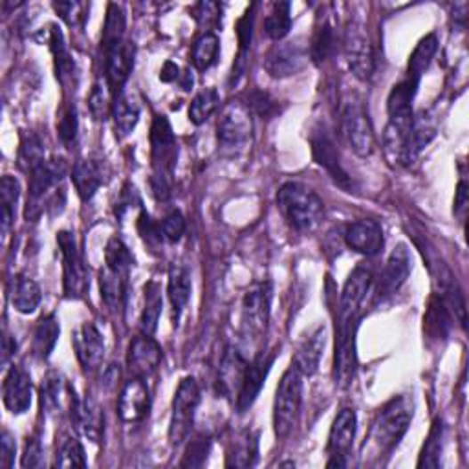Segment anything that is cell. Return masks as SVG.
Returning a JSON list of instances; mask_svg holds the SVG:
<instances>
[{
    "instance_id": "obj_1",
    "label": "cell",
    "mask_w": 469,
    "mask_h": 469,
    "mask_svg": "<svg viewBox=\"0 0 469 469\" xmlns=\"http://www.w3.org/2000/svg\"><path fill=\"white\" fill-rule=\"evenodd\" d=\"M277 207L297 233L316 231L325 216V204L301 182H287L277 191Z\"/></svg>"
},
{
    "instance_id": "obj_2",
    "label": "cell",
    "mask_w": 469,
    "mask_h": 469,
    "mask_svg": "<svg viewBox=\"0 0 469 469\" xmlns=\"http://www.w3.org/2000/svg\"><path fill=\"white\" fill-rule=\"evenodd\" d=\"M415 416V401L409 394H400L392 398L380 411L378 418L374 420L367 449H372L374 455L391 453L400 441L408 433Z\"/></svg>"
},
{
    "instance_id": "obj_3",
    "label": "cell",
    "mask_w": 469,
    "mask_h": 469,
    "mask_svg": "<svg viewBox=\"0 0 469 469\" xmlns=\"http://www.w3.org/2000/svg\"><path fill=\"white\" fill-rule=\"evenodd\" d=\"M303 401V374L292 365L280 378L273 400V431L277 439H287L294 431Z\"/></svg>"
},
{
    "instance_id": "obj_4",
    "label": "cell",
    "mask_w": 469,
    "mask_h": 469,
    "mask_svg": "<svg viewBox=\"0 0 469 469\" xmlns=\"http://www.w3.org/2000/svg\"><path fill=\"white\" fill-rule=\"evenodd\" d=\"M200 403V387L193 376H187L180 382L171 409V422H169V442L173 448L182 446L190 439L195 415Z\"/></svg>"
},
{
    "instance_id": "obj_5",
    "label": "cell",
    "mask_w": 469,
    "mask_h": 469,
    "mask_svg": "<svg viewBox=\"0 0 469 469\" xmlns=\"http://www.w3.org/2000/svg\"><path fill=\"white\" fill-rule=\"evenodd\" d=\"M361 316L337 318L336 323V354H334V382L337 387L352 385L358 368L356 334Z\"/></svg>"
},
{
    "instance_id": "obj_6",
    "label": "cell",
    "mask_w": 469,
    "mask_h": 469,
    "mask_svg": "<svg viewBox=\"0 0 469 469\" xmlns=\"http://www.w3.org/2000/svg\"><path fill=\"white\" fill-rule=\"evenodd\" d=\"M341 134L349 143V147L367 158L374 152L376 138H374L372 121L365 109V103L360 98H351L343 103L341 109Z\"/></svg>"
},
{
    "instance_id": "obj_7",
    "label": "cell",
    "mask_w": 469,
    "mask_h": 469,
    "mask_svg": "<svg viewBox=\"0 0 469 469\" xmlns=\"http://www.w3.org/2000/svg\"><path fill=\"white\" fill-rule=\"evenodd\" d=\"M254 117L247 105L231 101L228 103L221 117L216 121V140L226 150H242L252 142Z\"/></svg>"
},
{
    "instance_id": "obj_8",
    "label": "cell",
    "mask_w": 469,
    "mask_h": 469,
    "mask_svg": "<svg viewBox=\"0 0 469 469\" xmlns=\"http://www.w3.org/2000/svg\"><path fill=\"white\" fill-rule=\"evenodd\" d=\"M150 154H152V176L171 182L176 166V136L166 116H154L150 125Z\"/></svg>"
},
{
    "instance_id": "obj_9",
    "label": "cell",
    "mask_w": 469,
    "mask_h": 469,
    "mask_svg": "<svg viewBox=\"0 0 469 469\" xmlns=\"http://www.w3.org/2000/svg\"><path fill=\"white\" fill-rule=\"evenodd\" d=\"M57 246L62 257V285H65V295L69 299H83L88 290V277L74 233L59 231Z\"/></svg>"
},
{
    "instance_id": "obj_10",
    "label": "cell",
    "mask_w": 469,
    "mask_h": 469,
    "mask_svg": "<svg viewBox=\"0 0 469 469\" xmlns=\"http://www.w3.org/2000/svg\"><path fill=\"white\" fill-rule=\"evenodd\" d=\"M343 52H345L351 72L358 79L368 81L374 74V69H376V61H374V50L363 22H349L345 29V37H343Z\"/></svg>"
},
{
    "instance_id": "obj_11",
    "label": "cell",
    "mask_w": 469,
    "mask_h": 469,
    "mask_svg": "<svg viewBox=\"0 0 469 469\" xmlns=\"http://www.w3.org/2000/svg\"><path fill=\"white\" fill-rule=\"evenodd\" d=\"M67 174V164L65 160H46L43 166H39L34 173H29V185H28V206H26V218L28 221H36L44 211L43 200L48 197V193Z\"/></svg>"
},
{
    "instance_id": "obj_12",
    "label": "cell",
    "mask_w": 469,
    "mask_h": 469,
    "mask_svg": "<svg viewBox=\"0 0 469 469\" xmlns=\"http://www.w3.org/2000/svg\"><path fill=\"white\" fill-rule=\"evenodd\" d=\"M308 46L303 43V39H294L275 44L266 53L263 65L271 77L285 79L299 74L308 65Z\"/></svg>"
},
{
    "instance_id": "obj_13",
    "label": "cell",
    "mask_w": 469,
    "mask_h": 469,
    "mask_svg": "<svg viewBox=\"0 0 469 469\" xmlns=\"http://www.w3.org/2000/svg\"><path fill=\"white\" fill-rule=\"evenodd\" d=\"M310 145H311V156H314L316 164L321 166L332 176V180L341 187V190L351 193L354 190V183L349 173L341 166L339 150L336 147L332 134L325 127H318L310 136Z\"/></svg>"
},
{
    "instance_id": "obj_14",
    "label": "cell",
    "mask_w": 469,
    "mask_h": 469,
    "mask_svg": "<svg viewBox=\"0 0 469 469\" xmlns=\"http://www.w3.org/2000/svg\"><path fill=\"white\" fill-rule=\"evenodd\" d=\"M273 361H275V352H261L252 363H247L237 394L239 413H246L255 403V400L259 398L264 387V382L268 378Z\"/></svg>"
},
{
    "instance_id": "obj_15",
    "label": "cell",
    "mask_w": 469,
    "mask_h": 469,
    "mask_svg": "<svg viewBox=\"0 0 469 469\" xmlns=\"http://www.w3.org/2000/svg\"><path fill=\"white\" fill-rule=\"evenodd\" d=\"M72 345L79 365L85 372H93L103 365L105 341L93 323H83L72 336Z\"/></svg>"
},
{
    "instance_id": "obj_16",
    "label": "cell",
    "mask_w": 469,
    "mask_h": 469,
    "mask_svg": "<svg viewBox=\"0 0 469 469\" xmlns=\"http://www.w3.org/2000/svg\"><path fill=\"white\" fill-rule=\"evenodd\" d=\"M413 263H411V254L405 244H398L392 254L389 255L385 268L380 275L378 280V297H392L400 292V288L408 283V279L411 275Z\"/></svg>"
},
{
    "instance_id": "obj_17",
    "label": "cell",
    "mask_w": 469,
    "mask_h": 469,
    "mask_svg": "<svg viewBox=\"0 0 469 469\" xmlns=\"http://www.w3.org/2000/svg\"><path fill=\"white\" fill-rule=\"evenodd\" d=\"M271 297H273V288L268 280H264V283H255L246 292L242 301L244 323L252 332L261 334L266 330L271 311Z\"/></svg>"
},
{
    "instance_id": "obj_18",
    "label": "cell",
    "mask_w": 469,
    "mask_h": 469,
    "mask_svg": "<svg viewBox=\"0 0 469 469\" xmlns=\"http://www.w3.org/2000/svg\"><path fill=\"white\" fill-rule=\"evenodd\" d=\"M162 347L152 336L142 334L134 337L127 352V367L134 378H149L162 363Z\"/></svg>"
},
{
    "instance_id": "obj_19",
    "label": "cell",
    "mask_w": 469,
    "mask_h": 469,
    "mask_svg": "<svg viewBox=\"0 0 469 469\" xmlns=\"http://www.w3.org/2000/svg\"><path fill=\"white\" fill-rule=\"evenodd\" d=\"M105 53H107V85L117 96L119 92H123L125 83L129 81L134 70L136 48L134 43L125 39L105 50Z\"/></svg>"
},
{
    "instance_id": "obj_20",
    "label": "cell",
    "mask_w": 469,
    "mask_h": 469,
    "mask_svg": "<svg viewBox=\"0 0 469 469\" xmlns=\"http://www.w3.org/2000/svg\"><path fill=\"white\" fill-rule=\"evenodd\" d=\"M150 409V391L143 378H133L123 385L117 401V413L123 422H142Z\"/></svg>"
},
{
    "instance_id": "obj_21",
    "label": "cell",
    "mask_w": 469,
    "mask_h": 469,
    "mask_svg": "<svg viewBox=\"0 0 469 469\" xmlns=\"http://www.w3.org/2000/svg\"><path fill=\"white\" fill-rule=\"evenodd\" d=\"M31 396H34V385H31L29 374L20 367H12L3 382V400L6 409L12 415H24L29 405Z\"/></svg>"
},
{
    "instance_id": "obj_22",
    "label": "cell",
    "mask_w": 469,
    "mask_h": 469,
    "mask_svg": "<svg viewBox=\"0 0 469 469\" xmlns=\"http://www.w3.org/2000/svg\"><path fill=\"white\" fill-rule=\"evenodd\" d=\"M345 242L352 252L365 255V257H376L384 249V230L376 221L363 218L351 224L345 231Z\"/></svg>"
},
{
    "instance_id": "obj_23",
    "label": "cell",
    "mask_w": 469,
    "mask_h": 469,
    "mask_svg": "<svg viewBox=\"0 0 469 469\" xmlns=\"http://www.w3.org/2000/svg\"><path fill=\"white\" fill-rule=\"evenodd\" d=\"M372 285V275L367 268L358 266L347 279L345 287L339 297V316L337 318H352L361 316V306Z\"/></svg>"
},
{
    "instance_id": "obj_24",
    "label": "cell",
    "mask_w": 469,
    "mask_h": 469,
    "mask_svg": "<svg viewBox=\"0 0 469 469\" xmlns=\"http://www.w3.org/2000/svg\"><path fill=\"white\" fill-rule=\"evenodd\" d=\"M72 416L79 427V431L93 444H98L103 439L105 433V413L101 405L86 394L83 400H76L72 408Z\"/></svg>"
},
{
    "instance_id": "obj_25",
    "label": "cell",
    "mask_w": 469,
    "mask_h": 469,
    "mask_svg": "<svg viewBox=\"0 0 469 469\" xmlns=\"http://www.w3.org/2000/svg\"><path fill=\"white\" fill-rule=\"evenodd\" d=\"M247 361L242 356V352L237 347H228L221 367H218V376H216V392L222 394L224 398H233L239 394L244 372H246Z\"/></svg>"
},
{
    "instance_id": "obj_26",
    "label": "cell",
    "mask_w": 469,
    "mask_h": 469,
    "mask_svg": "<svg viewBox=\"0 0 469 469\" xmlns=\"http://www.w3.org/2000/svg\"><path fill=\"white\" fill-rule=\"evenodd\" d=\"M167 295L173 306V321L174 325L180 323L183 310L191 299V290H193V280H191V271L185 264L173 263L169 266L167 273Z\"/></svg>"
},
{
    "instance_id": "obj_27",
    "label": "cell",
    "mask_w": 469,
    "mask_h": 469,
    "mask_svg": "<svg viewBox=\"0 0 469 469\" xmlns=\"http://www.w3.org/2000/svg\"><path fill=\"white\" fill-rule=\"evenodd\" d=\"M358 429V416L354 409H341L330 427L328 453L330 457L345 458L354 444Z\"/></svg>"
},
{
    "instance_id": "obj_28",
    "label": "cell",
    "mask_w": 469,
    "mask_h": 469,
    "mask_svg": "<svg viewBox=\"0 0 469 469\" xmlns=\"http://www.w3.org/2000/svg\"><path fill=\"white\" fill-rule=\"evenodd\" d=\"M67 400H76L67 380L57 370H50L41 384V409L48 416L59 415L65 409Z\"/></svg>"
},
{
    "instance_id": "obj_29",
    "label": "cell",
    "mask_w": 469,
    "mask_h": 469,
    "mask_svg": "<svg viewBox=\"0 0 469 469\" xmlns=\"http://www.w3.org/2000/svg\"><path fill=\"white\" fill-rule=\"evenodd\" d=\"M325 347H327V328L323 325L318 327L316 332L308 339H304V343L295 352L292 365L303 374V376H314L319 368Z\"/></svg>"
},
{
    "instance_id": "obj_30",
    "label": "cell",
    "mask_w": 469,
    "mask_h": 469,
    "mask_svg": "<svg viewBox=\"0 0 469 469\" xmlns=\"http://www.w3.org/2000/svg\"><path fill=\"white\" fill-rule=\"evenodd\" d=\"M142 107L138 100L129 92H119L112 101V117L117 138H127L140 121Z\"/></svg>"
},
{
    "instance_id": "obj_31",
    "label": "cell",
    "mask_w": 469,
    "mask_h": 469,
    "mask_svg": "<svg viewBox=\"0 0 469 469\" xmlns=\"http://www.w3.org/2000/svg\"><path fill=\"white\" fill-rule=\"evenodd\" d=\"M48 44H50V50H52V55H53V65H55V74H57V79L62 83V85H69L70 81H74V76H76V62L67 48V43H65V36H62L61 28H57L55 24L50 26L48 29Z\"/></svg>"
},
{
    "instance_id": "obj_32",
    "label": "cell",
    "mask_w": 469,
    "mask_h": 469,
    "mask_svg": "<svg viewBox=\"0 0 469 469\" xmlns=\"http://www.w3.org/2000/svg\"><path fill=\"white\" fill-rule=\"evenodd\" d=\"M436 136V121L429 112H420L413 116L411 129L408 134V164L416 162L420 152L434 140Z\"/></svg>"
},
{
    "instance_id": "obj_33",
    "label": "cell",
    "mask_w": 469,
    "mask_h": 469,
    "mask_svg": "<svg viewBox=\"0 0 469 469\" xmlns=\"http://www.w3.org/2000/svg\"><path fill=\"white\" fill-rule=\"evenodd\" d=\"M72 182L83 202H88L98 193L103 183V169L93 160H79L72 169Z\"/></svg>"
},
{
    "instance_id": "obj_34",
    "label": "cell",
    "mask_w": 469,
    "mask_h": 469,
    "mask_svg": "<svg viewBox=\"0 0 469 469\" xmlns=\"http://www.w3.org/2000/svg\"><path fill=\"white\" fill-rule=\"evenodd\" d=\"M127 277L119 271H114L105 266L100 273V288L101 299L110 311H121L127 297Z\"/></svg>"
},
{
    "instance_id": "obj_35",
    "label": "cell",
    "mask_w": 469,
    "mask_h": 469,
    "mask_svg": "<svg viewBox=\"0 0 469 469\" xmlns=\"http://www.w3.org/2000/svg\"><path fill=\"white\" fill-rule=\"evenodd\" d=\"M41 301H43V292L36 280L22 273L17 275L12 292V303L15 310L24 316L34 314V311L39 308Z\"/></svg>"
},
{
    "instance_id": "obj_36",
    "label": "cell",
    "mask_w": 469,
    "mask_h": 469,
    "mask_svg": "<svg viewBox=\"0 0 469 469\" xmlns=\"http://www.w3.org/2000/svg\"><path fill=\"white\" fill-rule=\"evenodd\" d=\"M259 460V433L244 431L233 442L228 455V467H254Z\"/></svg>"
},
{
    "instance_id": "obj_37",
    "label": "cell",
    "mask_w": 469,
    "mask_h": 469,
    "mask_svg": "<svg viewBox=\"0 0 469 469\" xmlns=\"http://www.w3.org/2000/svg\"><path fill=\"white\" fill-rule=\"evenodd\" d=\"M59 334H61V327L53 314L41 318L34 332V343H31L34 356L39 360H48L52 351L55 349Z\"/></svg>"
},
{
    "instance_id": "obj_38",
    "label": "cell",
    "mask_w": 469,
    "mask_h": 469,
    "mask_svg": "<svg viewBox=\"0 0 469 469\" xmlns=\"http://www.w3.org/2000/svg\"><path fill=\"white\" fill-rule=\"evenodd\" d=\"M164 299H162V288L156 280H149L145 285V308L140 319L142 332L147 336H152L158 328V321L162 316Z\"/></svg>"
},
{
    "instance_id": "obj_39",
    "label": "cell",
    "mask_w": 469,
    "mask_h": 469,
    "mask_svg": "<svg viewBox=\"0 0 469 469\" xmlns=\"http://www.w3.org/2000/svg\"><path fill=\"white\" fill-rule=\"evenodd\" d=\"M444 433L446 425L442 418H434L427 439L424 442L420 458H418V467H431L436 469L441 465V457H442V448H444Z\"/></svg>"
},
{
    "instance_id": "obj_40",
    "label": "cell",
    "mask_w": 469,
    "mask_h": 469,
    "mask_svg": "<svg viewBox=\"0 0 469 469\" xmlns=\"http://www.w3.org/2000/svg\"><path fill=\"white\" fill-rule=\"evenodd\" d=\"M218 53H221V39H218L214 31H206V34H202L193 44L191 50L193 67L198 72L209 70L216 62Z\"/></svg>"
},
{
    "instance_id": "obj_41",
    "label": "cell",
    "mask_w": 469,
    "mask_h": 469,
    "mask_svg": "<svg viewBox=\"0 0 469 469\" xmlns=\"http://www.w3.org/2000/svg\"><path fill=\"white\" fill-rule=\"evenodd\" d=\"M0 197H3V235L8 237L12 226L15 224V216H17V204L20 198V183L15 176H3V182H0Z\"/></svg>"
},
{
    "instance_id": "obj_42",
    "label": "cell",
    "mask_w": 469,
    "mask_h": 469,
    "mask_svg": "<svg viewBox=\"0 0 469 469\" xmlns=\"http://www.w3.org/2000/svg\"><path fill=\"white\" fill-rule=\"evenodd\" d=\"M436 50H439V37H436L434 34L425 36L416 44V48L413 50V53L409 57L408 74H405V76L411 77V79H416V81H422V76L429 69V65H431V61H433Z\"/></svg>"
},
{
    "instance_id": "obj_43",
    "label": "cell",
    "mask_w": 469,
    "mask_h": 469,
    "mask_svg": "<svg viewBox=\"0 0 469 469\" xmlns=\"http://www.w3.org/2000/svg\"><path fill=\"white\" fill-rule=\"evenodd\" d=\"M292 29V6L290 3H275L264 19L266 36L277 43L283 41Z\"/></svg>"
},
{
    "instance_id": "obj_44",
    "label": "cell",
    "mask_w": 469,
    "mask_h": 469,
    "mask_svg": "<svg viewBox=\"0 0 469 469\" xmlns=\"http://www.w3.org/2000/svg\"><path fill=\"white\" fill-rule=\"evenodd\" d=\"M125 29H127V15L121 4H109L107 8V17H105V26H103V37L101 44L105 50L110 46L125 41Z\"/></svg>"
},
{
    "instance_id": "obj_45",
    "label": "cell",
    "mask_w": 469,
    "mask_h": 469,
    "mask_svg": "<svg viewBox=\"0 0 469 469\" xmlns=\"http://www.w3.org/2000/svg\"><path fill=\"white\" fill-rule=\"evenodd\" d=\"M424 328L431 337H448L451 328V311L442 299H433L424 318Z\"/></svg>"
},
{
    "instance_id": "obj_46",
    "label": "cell",
    "mask_w": 469,
    "mask_h": 469,
    "mask_svg": "<svg viewBox=\"0 0 469 469\" xmlns=\"http://www.w3.org/2000/svg\"><path fill=\"white\" fill-rule=\"evenodd\" d=\"M44 162H46V154H44V145L41 138L34 133H29L20 142L19 167L29 174V173H34L39 166H43Z\"/></svg>"
},
{
    "instance_id": "obj_47",
    "label": "cell",
    "mask_w": 469,
    "mask_h": 469,
    "mask_svg": "<svg viewBox=\"0 0 469 469\" xmlns=\"http://www.w3.org/2000/svg\"><path fill=\"white\" fill-rule=\"evenodd\" d=\"M336 48V36H334V26L325 19L318 28H316V34L314 39H311L308 52H310V59L316 62V65H321L325 62L332 52Z\"/></svg>"
},
{
    "instance_id": "obj_48",
    "label": "cell",
    "mask_w": 469,
    "mask_h": 469,
    "mask_svg": "<svg viewBox=\"0 0 469 469\" xmlns=\"http://www.w3.org/2000/svg\"><path fill=\"white\" fill-rule=\"evenodd\" d=\"M218 107H221V96H218V92L214 88H204L202 92L197 93L190 105L191 123L195 125L206 123L216 112Z\"/></svg>"
},
{
    "instance_id": "obj_49",
    "label": "cell",
    "mask_w": 469,
    "mask_h": 469,
    "mask_svg": "<svg viewBox=\"0 0 469 469\" xmlns=\"http://www.w3.org/2000/svg\"><path fill=\"white\" fill-rule=\"evenodd\" d=\"M133 264H134V259L129 252V247L125 246V242L117 237L110 239L105 247V266L123 275H129Z\"/></svg>"
},
{
    "instance_id": "obj_50",
    "label": "cell",
    "mask_w": 469,
    "mask_h": 469,
    "mask_svg": "<svg viewBox=\"0 0 469 469\" xmlns=\"http://www.w3.org/2000/svg\"><path fill=\"white\" fill-rule=\"evenodd\" d=\"M55 467H86V455L81 442L74 436H67L61 442L55 455Z\"/></svg>"
},
{
    "instance_id": "obj_51",
    "label": "cell",
    "mask_w": 469,
    "mask_h": 469,
    "mask_svg": "<svg viewBox=\"0 0 469 469\" xmlns=\"http://www.w3.org/2000/svg\"><path fill=\"white\" fill-rule=\"evenodd\" d=\"M88 110L92 114V117L96 121L107 119L109 112H112V103H110V96H109V85H103L101 81H98L93 85L92 92H90V98H88Z\"/></svg>"
},
{
    "instance_id": "obj_52",
    "label": "cell",
    "mask_w": 469,
    "mask_h": 469,
    "mask_svg": "<svg viewBox=\"0 0 469 469\" xmlns=\"http://www.w3.org/2000/svg\"><path fill=\"white\" fill-rule=\"evenodd\" d=\"M211 451V439L207 436H198V439L191 441L190 446H187L183 458L180 462L182 467H204V464L207 462Z\"/></svg>"
},
{
    "instance_id": "obj_53",
    "label": "cell",
    "mask_w": 469,
    "mask_h": 469,
    "mask_svg": "<svg viewBox=\"0 0 469 469\" xmlns=\"http://www.w3.org/2000/svg\"><path fill=\"white\" fill-rule=\"evenodd\" d=\"M77 131H79L77 110L74 105H70L65 109V112L61 114V119L57 123V134L62 143H65L67 147H72L77 140Z\"/></svg>"
},
{
    "instance_id": "obj_54",
    "label": "cell",
    "mask_w": 469,
    "mask_h": 469,
    "mask_svg": "<svg viewBox=\"0 0 469 469\" xmlns=\"http://www.w3.org/2000/svg\"><path fill=\"white\" fill-rule=\"evenodd\" d=\"M247 109L254 110L263 119H270L279 112V101H275L268 92L255 88L247 98Z\"/></svg>"
},
{
    "instance_id": "obj_55",
    "label": "cell",
    "mask_w": 469,
    "mask_h": 469,
    "mask_svg": "<svg viewBox=\"0 0 469 469\" xmlns=\"http://www.w3.org/2000/svg\"><path fill=\"white\" fill-rule=\"evenodd\" d=\"M52 6L61 15V19L70 26H83L86 20L88 6L83 3H53Z\"/></svg>"
},
{
    "instance_id": "obj_56",
    "label": "cell",
    "mask_w": 469,
    "mask_h": 469,
    "mask_svg": "<svg viewBox=\"0 0 469 469\" xmlns=\"http://www.w3.org/2000/svg\"><path fill=\"white\" fill-rule=\"evenodd\" d=\"M162 233H164V240L176 244L182 240L183 233H185V218L180 211H171L164 221H162Z\"/></svg>"
},
{
    "instance_id": "obj_57",
    "label": "cell",
    "mask_w": 469,
    "mask_h": 469,
    "mask_svg": "<svg viewBox=\"0 0 469 469\" xmlns=\"http://www.w3.org/2000/svg\"><path fill=\"white\" fill-rule=\"evenodd\" d=\"M138 231L149 246L162 244V240H164L162 226L156 224L147 211H142V214L138 218Z\"/></svg>"
},
{
    "instance_id": "obj_58",
    "label": "cell",
    "mask_w": 469,
    "mask_h": 469,
    "mask_svg": "<svg viewBox=\"0 0 469 469\" xmlns=\"http://www.w3.org/2000/svg\"><path fill=\"white\" fill-rule=\"evenodd\" d=\"M20 465L22 467H43L44 465V451H43L41 441L37 439V436H31V439L26 441Z\"/></svg>"
},
{
    "instance_id": "obj_59",
    "label": "cell",
    "mask_w": 469,
    "mask_h": 469,
    "mask_svg": "<svg viewBox=\"0 0 469 469\" xmlns=\"http://www.w3.org/2000/svg\"><path fill=\"white\" fill-rule=\"evenodd\" d=\"M15 455H17V446L15 439L10 431H3V439H0V467L10 469L15 465Z\"/></svg>"
},
{
    "instance_id": "obj_60",
    "label": "cell",
    "mask_w": 469,
    "mask_h": 469,
    "mask_svg": "<svg viewBox=\"0 0 469 469\" xmlns=\"http://www.w3.org/2000/svg\"><path fill=\"white\" fill-rule=\"evenodd\" d=\"M218 15H221V6L214 4V3H200L197 4L195 8V19L200 22V24H211L218 19Z\"/></svg>"
},
{
    "instance_id": "obj_61",
    "label": "cell",
    "mask_w": 469,
    "mask_h": 469,
    "mask_svg": "<svg viewBox=\"0 0 469 469\" xmlns=\"http://www.w3.org/2000/svg\"><path fill=\"white\" fill-rule=\"evenodd\" d=\"M465 211H467V183L465 180H460L457 185V195H455V214L464 221Z\"/></svg>"
},
{
    "instance_id": "obj_62",
    "label": "cell",
    "mask_w": 469,
    "mask_h": 469,
    "mask_svg": "<svg viewBox=\"0 0 469 469\" xmlns=\"http://www.w3.org/2000/svg\"><path fill=\"white\" fill-rule=\"evenodd\" d=\"M15 351H17V343H15L13 337L4 330V337H3V365H4V368L8 367V363H10L12 356L15 354Z\"/></svg>"
},
{
    "instance_id": "obj_63",
    "label": "cell",
    "mask_w": 469,
    "mask_h": 469,
    "mask_svg": "<svg viewBox=\"0 0 469 469\" xmlns=\"http://www.w3.org/2000/svg\"><path fill=\"white\" fill-rule=\"evenodd\" d=\"M180 76H182V74H180V69L174 65V62L167 61L166 65H164V69H162L160 79H162L164 83H173V81H176Z\"/></svg>"
}]
</instances>
